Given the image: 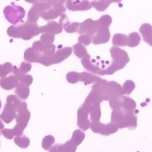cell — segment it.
I'll list each match as a JSON object with an SVG mask.
<instances>
[{
  "label": "cell",
  "instance_id": "1",
  "mask_svg": "<svg viewBox=\"0 0 152 152\" xmlns=\"http://www.w3.org/2000/svg\"><path fill=\"white\" fill-rule=\"evenodd\" d=\"M40 32V28L36 23L29 22L21 24L18 26H11L7 29V34L10 37L26 40L31 39Z\"/></svg>",
  "mask_w": 152,
  "mask_h": 152
},
{
  "label": "cell",
  "instance_id": "2",
  "mask_svg": "<svg viewBox=\"0 0 152 152\" xmlns=\"http://www.w3.org/2000/svg\"><path fill=\"white\" fill-rule=\"evenodd\" d=\"M22 103L15 95L9 96L3 111L0 115V119L6 124L10 123L16 118L17 113L20 109Z\"/></svg>",
  "mask_w": 152,
  "mask_h": 152
},
{
  "label": "cell",
  "instance_id": "3",
  "mask_svg": "<svg viewBox=\"0 0 152 152\" xmlns=\"http://www.w3.org/2000/svg\"><path fill=\"white\" fill-rule=\"evenodd\" d=\"M30 117L31 113L27 108L26 103L23 102L17 115V124L13 129H11L12 133L14 136H20L23 134V130L27 126Z\"/></svg>",
  "mask_w": 152,
  "mask_h": 152
},
{
  "label": "cell",
  "instance_id": "4",
  "mask_svg": "<svg viewBox=\"0 0 152 152\" xmlns=\"http://www.w3.org/2000/svg\"><path fill=\"white\" fill-rule=\"evenodd\" d=\"M25 14L26 12L22 7L14 4L6 6L4 10V15L7 20L15 25L22 21Z\"/></svg>",
  "mask_w": 152,
  "mask_h": 152
},
{
  "label": "cell",
  "instance_id": "5",
  "mask_svg": "<svg viewBox=\"0 0 152 152\" xmlns=\"http://www.w3.org/2000/svg\"><path fill=\"white\" fill-rule=\"evenodd\" d=\"M18 79L15 75H12L7 77H3L0 79V86L6 90H10L17 86Z\"/></svg>",
  "mask_w": 152,
  "mask_h": 152
},
{
  "label": "cell",
  "instance_id": "6",
  "mask_svg": "<svg viewBox=\"0 0 152 152\" xmlns=\"http://www.w3.org/2000/svg\"><path fill=\"white\" fill-rule=\"evenodd\" d=\"M66 6L70 10H85L91 7L90 2L86 0H84L83 1L79 4L77 3V1H74L73 0H67Z\"/></svg>",
  "mask_w": 152,
  "mask_h": 152
},
{
  "label": "cell",
  "instance_id": "7",
  "mask_svg": "<svg viewBox=\"0 0 152 152\" xmlns=\"http://www.w3.org/2000/svg\"><path fill=\"white\" fill-rule=\"evenodd\" d=\"M63 26L61 24L55 21H52L48 23L45 26L40 27L41 32L50 33L53 34H59L62 31Z\"/></svg>",
  "mask_w": 152,
  "mask_h": 152
},
{
  "label": "cell",
  "instance_id": "8",
  "mask_svg": "<svg viewBox=\"0 0 152 152\" xmlns=\"http://www.w3.org/2000/svg\"><path fill=\"white\" fill-rule=\"evenodd\" d=\"M72 53V49L71 48H65L63 49H58L57 52L54 54V64L58 63L63 60H64L69 57Z\"/></svg>",
  "mask_w": 152,
  "mask_h": 152
},
{
  "label": "cell",
  "instance_id": "9",
  "mask_svg": "<svg viewBox=\"0 0 152 152\" xmlns=\"http://www.w3.org/2000/svg\"><path fill=\"white\" fill-rule=\"evenodd\" d=\"M24 59L29 63H39L40 56L32 48H28L24 53Z\"/></svg>",
  "mask_w": 152,
  "mask_h": 152
},
{
  "label": "cell",
  "instance_id": "10",
  "mask_svg": "<svg viewBox=\"0 0 152 152\" xmlns=\"http://www.w3.org/2000/svg\"><path fill=\"white\" fill-rule=\"evenodd\" d=\"M140 32L144 37V41L152 46V26L150 24H144L141 27Z\"/></svg>",
  "mask_w": 152,
  "mask_h": 152
},
{
  "label": "cell",
  "instance_id": "11",
  "mask_svg": "<svg viewBox=\"0 0 152 152\" xmlns=\"http://www.w3.org/2000/svg\"><path fill=\"white\" fill-rule=\"evenodd\" d=\"M29 86L21 83H18L15 90V94L17 96L23 100L26 99L29 97Z\"/></svg>",
  "mask_w": 152,
  "mask_h": 152
},
{
  "label": "cell",
  "instance_id": "12",
  "mask_svg": "<svg viewBox=\"0 0 152 152\" xmlns=\"http://www.w3.org/2000/svg\"><path fill=\"white\" fill-rule=\"evenodd\" d=\"M14 142L18 146L22 148L28 147L30 144L29 139L25 136H16L14 139Z\"/></svg>",
  "mask_w": 152,
  "mask_h": 152
},
{
  "label": "cell",
  "instance_id": "13",
  "mask_svg": "<svg viewBox=\"0 0 152 152\" xmlns=\"http://www.w3.org/2000/svg\"><path fill=\"white\" fill-rule=\"evenodd\" d=\"M128 37L124 35L116 34L113 37V43L115 45L125 46L127 45Z\"/></svg>",
  "mask_w": 152,
  "mask_h": 152
},
{
  "label": "cell",
  "instance_id": "14",
  "mask_svg": "<svg viewBox=\"0 0 152 152\" xmlns=\"http://www.w3.org/2000/svg\"><path fill=\"white\" fill-rule=\"evenodd\" d=\"M13 69V66L9 62L4 63L0 65V77L1 78L6 77L9 74H10Z\"/></svg>",
  "mask_w": 152,
  "mask_h": 152
},
{
  "label": "cell",
  "instance_id": "15",
  "mask_svg": "<svg viewBox=\"0 0 152 152\" xmlns=\"http://www.w3.org/2000/svg\"><path fill=\"white\" fill-rule=\"evenodd\" d=\"M141 38L137 33L133 32L130 34L129 37L128 38L127 45L130 47H134L137 46L139 42H140Z\"/></svg>",
  "mask_w": 152,
  "mask_h": 152
},
{
  "label": "cell",
  "instance_id": "16",
  "mask_svg": "<svg viewBox=\"0 0 152 152\" xmlns=\"http://www.w3.org/2000/svg\"><path fill=\"white\" fill-rule=\"evenodd\" d=\"M40 17V14L38 13V12L35 9V7L32 6L28 13V21L31 23H36Z\"/></svg>",
  "mask_w": 152,
  "mask_h": 152
},
{
  "label": "cell",
  "instance_id": "17",
  "mask_svg": "<svg viewBox=\"0 0 152 152\" xmlns=\"http://www.w3.org/2000/svg\"><path fill=\"white\" fill-rule=\"evenodd\" d=\"M54 138L53 136H46L43 138L42 141V147L45 150H48L50 148V146L54 144Z\"/></svg>",
  "mask_w": 152,
  "mask_h": 152
},
{
  "label": "cell",
  "instance_id": "18",
  "mask_svg": "<svg viewBox=\"0 0 152 152\" xmlns=\"http://www.w3.org/2000/svg\"><path fill=\"white\" fill-rule=\"evenodd\" d=\"M40 40L43 43L47 44H52L54 41V34L50 33H45L42 35Z\"/></svg>",
  "mask_w": 152,
  "mask_h": 152
},
{
  "label": "cell",
  "instance_id": "19",
  "mask_svg": "<svg viewBox=\"0 0 152 152\" xmlns=\"http://www.w3.org/2000/svg\"><path fill=\"white\" fill-rule=\"evenodd\" d=\"M20 83L26 85L28 86H30L33 81V78L30 75H23L18 79Z\"/></svg>",
  "mask_w": 152,
  "mask_h": 152
},
{
  "label": "cell",
  "instance_id": "20",
  "mask_svg": "<svg viewBox=\"0 0 152 152\" xmlns=\"http://www.w3.org/2000/svg\"><path fill=\"white\" fill-rule=\"evenodd\" d=\"M32 68V65L31 63H26V62H23L21 63V64L20 65V67L19 68L20 70L24 74H26L28 72L31 71Z\"/></svg>",
  "mask_w": 152,
  "mask_h": 152
},
{
  "label": "cell",
  "instance_id": "21",
  "mask_svg": "<svg viewBox=\"0 0 152 152\" xmlns=\"http://www.w3.org/2000/svg\"><path fill=\"white\" fill-rule=\"evenodd\" d=\"M79 24L80 23H72L71 25L69 24L67 27H66L65 28V29L67 32H69V33L75 32V31H76V29L78 28V27L79 26Z\"/></svg>",
  "mask_w": 152,
  "mask_h": 152
},
{
  "label": "cell",
  "instance_id": "22",
  "mask_svg": "<svg viewBox=\"0 0 152 152\" xmlns=\"http://www.w3.org/2000/svg\"><path fill=\"white\" fill-rule=\"evenodd\" d=\"M79 42L85 45H88L91 43V39L88 36L83 35L79 38Z\"/></svg>",
  "mask_w": 152,
  "mask_h": 152
},
{
  "label": "cell",
  "instance_id": "23",
  "mask_svg": "<svg viewBox=\"0 0 152 152\" xmlns=\"http://www.w3.org/2000/svg\"><path fill=\"white\" fill-rule=\"evenodd\" d=\"M4 128V124L0 121V130H2Z\"/></svg>",
  "mask_w": 152,
  "mask_h": 152
},
{
  "label": "cell",
  "instance_id": "24",
  "mask_svg": "<svg viewBox=\"0 0 152 152\" xmlns=\"http://www.w3.org/2000/svg\"><path fill=\"white\" fill-rule=\"evenodd\" d=\"M1 100H0V108H1Z\"/></svg>",
  "mask_w": 152,
  "mask_h": 152
},
{
  "label": "cell",
  "instance_id": "25",
  "mask_svg": "<svg viewBox=\"0 0 152 152\" xmlns=\"http://www.w3.org/2000/svg\"></svg>",
  "mask_w": 152,
  "mask_h": 152
}]
</instances>
